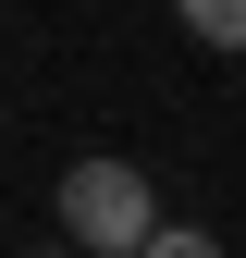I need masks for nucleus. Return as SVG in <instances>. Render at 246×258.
Segmentation results:
<instances>
[{
    "mask_svg": "<svg viewBox=\"0 0 246 258\" xmlns=\"http://www.w3.org/2000/svg\"><path fill=\"white\" fill-rule=\"evenodd\" d=\"M61 234H74L86 258H136L148 234H160L148 172H136V160H74V172H61Z\"/></svg>",
    "mask_w": 246,
    "mask_h": 258,
    "instance_id": "1",
    "label": "nucleus"
},
{
    "mask_svg": "<svg viewBox=\"0 0 246 258\" xmlns=\"http://www.w3.org/2000/svg\"><path fill=\"white\" fill-rule=\"evenodd\" d=\"M197 49H246V0H172Z\"/></svg>",
    "mask_w": 246,
    "mask_h": 258,
    "instance_id": "2",
    "label": "nucleus"
},
{
    "mask_svg": "<svg viewBox=\"0 0 246 258\" xmlns=\"http://www.w3.org/2000/svg\"><path fill=\"white\" fill-rule=\"evenodd\" d=\"M136 258H222V246H209V234H197V221H160V234H148Z\"/></svg>",
    "mask_w": 246,
    "mask_h": 258,
    "instance_id": "3",
    "label": "nucleus"
}]
</instances>
